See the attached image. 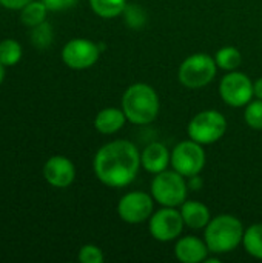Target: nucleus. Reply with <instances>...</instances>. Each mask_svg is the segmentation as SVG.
Returning a JSON list of instances; mask_svg holds the SVG:
<instances>
[{
	"mask_svg": "<svg viewBox=\"0 0 262 263\" xmlns=\"http://www.w3.org/2000/svg\"><path fill=\"white\" fill-rule=\"evenodd\" d=\"M122 17H124L125 25L134 31H139L147 25V12L137 3H128L122 12Z\"/></svg>",
	"mask_w": 262,
	"mask_h": 263,
	"instance_id": "nucleus-22",
	"label": "nucleus"
},
{
	"mask_svg": "<svg viewBox=\"0 0 262 263\" xmlns=\"http://www.w3.org/2000/svg\"><path fill=\"white\" fill-rule=\"evenodd\" d=\"M80 263H103V251L96 245H83L77 256Z\"/></svg>",
	"mask_w": 262,
	"mask_h": 263,
	"instance_id": "nucleus-25",
	"label": "nucleus"
},
{
	"mask_svg": "<svg viewBox=\"0 0 262 263\" xmlns=\"http://www.w3.org/2000/svg\"><path fill=\"white\" fill-rule=\"evenodd\" d=\"M150 194L161 206L179 208L188 196L187 177H184L174 170H165L162 173H158L151 180Z\"/></svg>",
	"mask_w": 262,
	"mask_h": 263,
	"instance_id": "nucleus-4",
	"label": "nucleus"
},
{
	"mask_svg": "<svg viewBox=\"0 0 262 263\" xmlns=\"http://www.w3.org/2000/svg\"><path fill=\"white\" fill-rule=\"evenodd\" d=\"M100 54L99 43H94L90 39H71L62 49V60L68 68L82 71L94 66Z\"/></svg>",
	"mask_w": 262,
	"mask_h": 263,
	"instance_id": "nucleus-11",
	"label": "nucleus"
},
{
	"mask_svg": "<svg viewBox=\"0 0 262 263\" xmlns=\"http://www.w3.org/2000/svg\"><path fill=\"white\" fill-rule=\"evenodd\" d=\"M219 96L232 108H246L255 97L253 82L246 72L230 71L219 82Z\"/></svg>",
	"mask_w": 262,
	"mask_h": 263,
	"instance_id": "nucleus-8",
	"label": "nucleus"
},
{
	"mask_svg": "<svg viewBox=\"0 0 262 263\" xmlns=\"http://www.w3.org/2000/svg\"><path fill=\"white\" fill-rule=\"evenodd\" d=\"M215 62H216L218 68L225 71V72L236 71L242 63V54L235 46H224V48H219L216 51Z\"/></svg>",
	"mask_w": 262,
	"mask_h": 263,
	"instance_id": "nucleus-18",
	"label": "nucleus"
},
{
	"mask_svg": "<svg viewBox=\"0 0 262 263\" xmlns=\"http://www.w3.org/2000/svg\"><path fill=\"white\" fill-rule=\"evenodd\" d=\"M210 250L205 240L196 236L179 237L174 243V256L182 263H202L208 259Z\"/></svg>",
	"mask_w": 262,
	"mask_h": 263,
	"instance_id": "nucleus-13",
	"label": "nucleus"
},
{
	"mask_svg": "<svg viewBox=\"0 0 262 263\" xmlns=\"http://www.w3.org/2000/svg\"><path fill=\"white\" fill-rule=\"evenodd\" d=\"M242 247L249 256L262 260V223H253L244 231Z\"/></svg>",
	"mask_w": 262,
	"mask_h": 263,
	"instance_id": "nucleus-17",
	"label": "nucleus"
},
{
	"mask_svg": "<svg viewBox=\"0 0 262 263\" xmlns=\"http://www.w3.org/2000/svg\"><path fill=\"white\" fill-rule=\"evenodd\" d=\"M205 162H207V156L204 151V145L191 139L179 142L171 149L170 166L187 179L201 174L205 166Z\"/></svg>",
	"mask_w": 262,
	"mask_h": 263,
	"instance_id": "nucleus-7",
	"label": "nucleus"
},
{
	"mask_svg": "<svg viewBox=\"0 0 262 263\" xmlns=\"http://www.w3.org/2000/svg\"><path fill=\"white\" fill-rule=\"evenodd\" d=\"M171 163V151L161 142L148 143L141 151V165L150 174H158L168 170Z\"/></svg>",
	"mask_w": 262,
	"mask_h": 263,
	"instance_id": "nucleus-14",
	"label": "nucleus"
},
{
	"mask_svg": "<svg viewBox=\"0 0 262 263\" xmlns=\"http://www.w3.org/2000/svg\"><path fill=\"white\" fill-rule=\"evenodd\" d=\"M32 0H0V5L8 9H23Z\"/></svg>",
	"mask_w": 262,
	"mask_h": 263,
	"instance_id": "nucleus-27",
	"label": "nucleus"
},
{
	"mask_svg": "<svg viewBox=\"0 0 262 263\" xmlns=\"http://www.w3.org/2000/svg\"><path fill=\"white\" fill-rule=\"evenodd\" d=\"M227 133V119L216 109H205L191 117L187 126L188 139L201 143L212 145L224 137Z\"/></svg>",
	"mask_w": 262,
	"mask_h": 263,
	"instance_id": "nucleus-6",
	"label": "nucleus"
},
{
	"mask_svg": "<svg viewBox=\"0 0 262 263\" xmlns=\"http://www.w3.org/2000/svg\"><path fill=\"white\" fill-rule=\"evenodd\" d=\"M48 11H65L77 5L79 0H42Z\"/></svg>",
	"mask_w": 262,
	"mask_h": 263,
	"instance_id": "nucleus-26",
	"label": "nucleus"
},
{
	"mask_svg": "<svg viewBox=\"0 0 262 263\" xmlns=\"http://www.w3.org/2000/svg\"><path fill=\"white\" fill-rule=\"evenodd\" d=\"M181 216L184 219V223L190 230H204L208 222L212 220V213L208 206L199 200H185L179 206Z\"/></svg>",
	"mask_w": 262,
	"mask_h": 263,
	"instance_id": "nucleus-15",
	"label": "nucleus"
},
{
	"mask_svg": "<svg viewBox=\"0 0 262 263\" xmlns=\"http://www.w3.org/2000/svg\"><path fill=\"white\" fill-rule=\"evenodd\" d=\"M128 0H90V6L94 14L102 18H116L120 17Z\"/></svg>",
	"mask_w": 262,
	"mask_h": 263,
	"instance_id": "nucleus-19",
	"label": "nucleus"
},
{
	"mask_svg": "<svg viewBox=\"0 0 262 263\" xmlns=\"http://www.w3.org/2000/svg\"><path fill=\"white\" fill-rule=\"evenodd\" d=\"M45 180L54 188H68L76 179L74 163L63 156H53L43 166Z\"/></svg>",
	"mask_w": 262,
	"mask_h": 263,
	"instance_id": "nucleus-12",
	"label": "nucleus"
},
{
	"mask_svg": "<svg viewBox=\"0 0 262 263\" xmlns=\"http://www.w3.org/2000/svg\"><path fill=\"white\" fill-rule=\"evenodd\" d=\"M3 79H5V65L0 62V85H2V82H3Z\"/></svg>",
	"mask_w": 262,
	"mask_h": 263,
	"instance_id": "nucleus-30",
	"label": "nucleus"
},
{
	"mask_svg": "<svg viewBox=\"0 0 262 263\" xmlns=\"http://www.w3.org/2000/svg\"><path fill=\"white\" fill-rule=\"evenodd\" d=\"M120 108L124 109L127 120L133 125L145 126L156 120L161 111V100L153 86L148 83H133L130 85L120 100Z\"/></svg>",
	"mask_w": 262,
	"mask_h": 263,
	"instance_id": "nucleus-2",
	"label": "nucleus"
},
{
	"mask_svg": "<svg viewBox=\"0 0 262 263\" xmlns=\"http://www.w3.org/2000/svg\"><path fill=\"white\" fill-rule=\"evenodd\" d=\"M127 116L124 112L122 108H103L97 112L96 119H94V128L97 129V133L103 134V136H111L119 133L125 123H127Z\"/></svg>",
	"mask_w": 262,
	"mask_h": 263,
	"instance_id": "nucleus-16",
	"label": "nucleus"
},
{
	"mask_svg": "<svg viewBox=\"0 0 262 263\" xmlns=\"http://www.w3.org/2000/svg\"><path fill=\"white\" fill-rule=\"evenodd\" d=\"M244 225L233 214H219L212 217L204 228V240L212 254L221 256L235 251L242 245Z\"/></svg>",
	"mask_w": 262,
	"mask_h": 263,
	"instance_id": "nucleus-3",
	"label": "nucleus"
},
{
	"mask_svg": "<svg viewBox=\"0 0 262 263\" xmlns=\"http://www.w3.org/2000/svg\"><path fill=\"white\" fill-rule=\"evenodd\" d=\"M215 57L207 52H195L182 60L178 69V79L188 89H199L213 82L218 72Z\"/></svg>",
	"mask_w": 262,
	"mask_h": 263,
	"instance_id": "nucleus-5",
	"label": "nucleus"
},
{
	"mask_svg": "<svg viewBox=\"0 0 262 263\" xmlns=\"http://www.w3.org/2000/svg\"><path fill=\"white\" fill-rule=\"evenodd\" d=\"M154 213V199L145 191H130L119 199L117 214L122 222L137 225L147 222Z\"/></svg>",
	"mask_w": 262,
	"mask_h": 263,
	"instance_id": "nucleus-10",
	"label": "nucleus"
},
{
	"mask_svg": "<svg viewBox=\"0 0 262 263\" xmlns=\"http://www.w3.org/2000/svg\"><path fill=\"white\" fill-rule=\"evenodd\" d=\"M253 91H255L256 99H262V77L253 82Z\"/></svg>",
	"mask_w": 262,
	"mask_h": 263,
	"instance_id": "nucleus-29",
	"label": "nucleus"
},
{
	"mask_svg": "<svg viewBox=\"0 0 262 263\" xmlns=\"http://www.w3.org/2000/svg\"><path fill=\"white\" fill-rule=\"evenodd\" d=\"M141 168V151L133 142L124 139L100 146L93 160L96 177L110 188H125L131 185Z\"/></svg>",
	"mask_w": 262,
	"mask_h": 263,
	"instance_id": "nucleus-1",
	"label": "nucleus"
},
{
	"mask_svg": "<svg viewBox=\"0 0 262 263\" xmlns=\"http://www.w3.org/2000/svg\"><path fill=\"white\" fill-rule=\"evenodd\" d=\"M46 12H48V8L45 6V3L40 0V2H31L28 3L23 9H22V14H20V20L23 25L29 26V28H34L37 26L39 23L45 22L46 18Z\"/></svg>",
	"mask_w": 262,
	"mask_h": 263,
	"instance_id": "nucleus-20",
	"label": "nucleus"
},
{
	"mask_svg": "<svg viewBox=\"0 0 262 263\" xmlns=\"http://www.w3.org/2000/svg\"><path fill=\"white\" fill-rule=\"evenodd\" d=\"M185 223L178 208L162 206L154 211L148 219V231L151 237L158 242L168 243L181 237Z\"/></svg>",
	"mask_w": 262,
	"mask_h": 263,
	"instance_id": "nucleus-9",
	"label": "nucleus"
},
{
	"mask_svg": "<svg viewBox=\"0 0 262 263\" xmlns=\"http://www.w3.org/2000/svg\"><path fill=\"white\" fill-rule=\"evenodd\" d=\"M22 59V46L14 39H5L0 42V62L5 66H14Z\"/></svg>",
	"mask_w": 262,
	"mask_h": 263,
	"instance_id": "nucleus-23",
	"label": "nucleus"
},
{
	"mask_svg": "<svg viewBox=\"0 0 262 263\" xmlns=\"http://www.w3.org/2000/svg\"><path fill=\"white\" fill-rule=\"evenodd\" d=\"M187 183H188V190H191V191H199L204 186V180H202L201 174H196V176L188 177L187 179Z\"/></svg>",
	"mask_w": 262,
	"mask_h": 263,
	"instance_id": "nucleus-28",
	"label": "nucleus"
},
{
	"mask_svg": "<svg viewBox=\"0 0 262 263\" xmlns=\"http://www.w3.org/2000/svg\"><path fill=\"white\" fill-rule=\"evenodd\" d=\"M29 39H31V43L39 48V49H46L51 46L53 40H54V29H53V25L48 23L46 20L39 23L37 26H34L31 29V34H29Z\"/></svg>",
	"mask_w": 262,
	"mask_h": 263,
	"instance_id": "nucleus-21",
	"label": "nucleus"
},
{
	"mask_svg": "<svg viewBox=\"0 0 262 263\" xmlns=\"http://www.w3.org/2000/svg\"><path fill=\"white\" fill-rule=\"evenodd\" d=\"M244 120L249 128L255 131H262V99L252 100L246 105Z\"/></svg>",
	"mask_w": 262,
	"mask_h": 263,
	"instance_id": "nucleus-24",
	"label": "nucleus"
}]
</instances>
